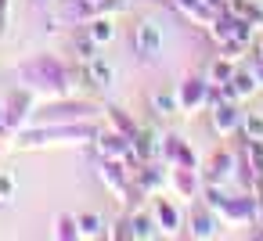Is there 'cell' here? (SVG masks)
Instances as JSON below:
<instances>
[{"label":"cell","mask_w":263,"mask_h":241,"mask_svg":"<svg viewBox=\"0 0 263 241\" xmlns=\"http://www.w3.org/2000/svg\"><path fill=\"white\" fill-rule=\"evenodd\" d=\"M252 54H256V62H263V40H256V44H252Z\"/></svg>","instance_id":"obj_34"},{"label":"cell","mask_w":263,"mask_h":241,"mask_svg":"<svg viewBox=\"0 0 263 241\" xmlns=\"http://www.w3.org/2000/svg\"><path fill=\"white\" fill-rule=\"evenodd\" d=\"M231 83H234V90H238V101H241V97H249V94L256 90V76H252V69H249V72H234V76H231Z\"/></svg>","instance_id":"obj_31"},{"label":"cell","mask_w":263,"mask_h":241,"mask_svg":"<svg viewBox=\"0 0 263 241\" xmlns=\"http://www.w3.org/2000/svg\"><path fill=\"white\" fill-rule=\"evenodd\" d=\"M134 47H137V58L141 62H155L162 54V29L155 22H141L134 29Z\"/></svg>","instance_id":"obj_8"},{"label":"cell","mask_w":263,"mask_h":241,"mask_svg":"<svg viewBox=\"0 0 263 241\" xmlns=\"http://www.w3.org/2000/svg\"><path fill=\"white\" fill-rule=\"evenodd\" d=\"M152 212H155V223H159V234H177L180 227H184V216H180V209L170 202V198H155V205H152Z\"/></svg>","instance_id":"obj_14"},{"label":"cell","mask_w":263,"mask_h":241,"mask_svg":"<svg viewBox=\"0 0 263 241\" xmlns=\"http://www.w3.org/2000/svg\"><path fill=\"white\" fill-rule=\"evenodd\" d=\"M241 137L263 140V112H241Z\"/></svg>","instance_id":"obj_25"},{"label":"cell","mask_w":263,"mask_h":241,"mask_svg":"<svg viewBox=\"0 0 263 241\" xmlns=\"http://www.w3.org/2000/svg\"><path fill=\"white\" fill-rule=\"evenodd\" d=\"M83 72H87V83H90V87H98V90H108V87H112V79H116V65H112V62H105L101 54H98V58H90V62L83 65Z\"/></svg>","instance_id":"obj_17"},{"label":"cell","mask_w":263,"mask_h":241,"mask_svg":"<svg viewBox=\"0 0 263 241\" xmlns=\"http://www.w3.org/2000/svg\"><path fill=\"white\" fill-rule=\"evenodd\" d=\"M209 123H213V133L216 137H231L241 130V108L238 101H220L209 108Z\"/></svg>","instance_id":"obj_7"},{"label":"cell","mask_w":263,"mask_h":241,"mask_svg":"<svg viewBox=\"0 0 263 241\" xmlns=\"http://www.w3.org/2000/svg\"><path fill=\"white\" fill-rule=\"evenodd\" d=\"M187 227H191V237H216V212L202 205L187 216Z\"/></svg>","instance_id":"obj_19"},{"label":"cell","mask_w":263,"mask_h":241,"mask_svg":"<svg viewBox=\"0 0 263 241\" xmlns=\"http://www.w3.org/2000/svg\"><path fill=\"white\" fill-rule=\"evenodd\" d=\"M98 173H101L105 187L119 194V202H130V194L137 191V184H134V169H130L123 158H101V169H98Z\"/></svg>","instance_id":"obj_4"},{"label":"cell","mask_w":263,"mask_h":241,"mask_svg":"<svg viewBox=\"0 0 263 241\" xmlns=\"http://www.w3.org/2000/svg\"><path fill=\"white\" fill-rule=\"evenodd\" d=\"M220 219H227V223H234V227H241V223H252L256 219V198L252 194H238V198H223L216 209H213Z\"/></svg>","instance_id":"obj_6"},{"label":"cell","mask_w":263,"mask_h":241,"mask_svg":"<svg viewBox=\"0 0 263 241\" xmlns=\"http://www.w3.org/2000/svg\"><path fill=\"white\" fill-rule=\"evenodd\" d=\"M87 33H90V40H94L98 47H105V44H112L116 26H112V18H108V15H94V18L87 22Z\"/></svg>","instance_id":"obj_20"},{"label":"cell","mask_w":263,"mask_h":241,"mask_svg":"<svg viewBox=\"0 0 263 241\" xmlns=\"http://www.w3.org/2000/svg\"><path fill=\"white\" fill-rule=\"evenodd\" d=\"M72 47H76V58H80L83 65H87L90 58H98V44L90 40V33H83V36H76V44H72Z\"/></svg>","instance_id":"obj_30"},{"label":"cell","mask_w":263,"mask_h":241,"mask_svg":"<svg viewBox=\"0 0 263 241\" xmlns=\"http://www.w3.org/2000/svg\"><path fill=\"white\" fill-rule=\"evenodd\" d=\"M54 234H58L62 241H76V237H80V223H76V216H72V212H62V216L54 219Z\"/></svg>","instance_id":"obj_28"},{"label":"cell","mask_w":263,"mask_h":241,"mask_svg":"<svg viewBox=\"0 0 263 241\" xmlns=\"http://www.w3.org/2000/svg\"><path fill=\"white\" fill-rule=\"evenodd\" d=\"M152 108H155L159 115H177V112H180V101H177V94L159 90V94H152Z\"/></svg>","instance_id":"obj_27"},{"label":"cell","mask_w":263,"mask_h":241,"mask_svg":"<svg viewBox=\"0 0 263 241\" xmlns=\"http://www.w3.org/2000/svg\"><path fill=\"white\" fill-rule=\"evenodd\" d=\"M252 76H256V87H263V62H256V69H252Z\"/></svg>","instance_id":"obj_33"},{"label":"cell","mask_w":263,"mask_h":241,"mask_svg":"<svg viewBox=\"0 0 263 241\" xmlns=\"http://www.w3.org/2000/svg\"><path fill=\"white\" fill-rule=\"evenodd\" d=\"M173 8L180 15H187L191 22H198V26H209L216 18V8L209 4V0H173Z\"/></svg>","instance_id":"obj_18"},{"label":"cell","mask_w":263,"mask_h":241,"mask_svg":"<svg viewBox=\"0 0 263 241\" xmlns=\"http://www.w3.org/2000/svg\"><path fill=\"white\" fill-rule=\"evenodd\" d=\"M170 187L184 202L198 198V169H191V166H170Z\"/></svg>","instance_id":"obj_10"},{"label":"cell","mask_w":263,"mask_h":241,"mask_svg":"<svg viewBox=\"0 0 263 241\" xmlns=\"http://www.w3.org/2000/svg\"><path fill=\"white\" fill-rule=\"evenodd\" d=\"M18 79L26 83V90H47V94H58V97H65L69 87H72V72L51 54H36V58L22 62Z\"/></svg>","instance_id":"obj_2"},{"label":"cell","mask_w":263,"mask_h":241,"mask_svg":"<svg viewBox=\"0 0 263 241\" xmlns=\"http://www.w3.org/2000/svg\"><path fill=\"white\" fill-rule=\"evenodd\" d=\"M105 115H108V126H112V130H119V133H126V137L134 140V133H137V123H134V119H130L123 108H108Z\"/></svg>","instance_id":"obj_26"},{"label":"cell","mask_w":263,"mask_h":241,"mask_svg":"<svg viewBox=\"0 0 263 241\" xmlns=\"http://www.w3.org/2000/svg\"><path fill=\"white\" fill-rule=\"evenodd\" d=\"M98 126L87 123H33L18 130V144L22 148H47V144H83V140H98Z\"/></svg>","instance_id":"obj_1"},{"label":"cell","mask_w":263,"mask_h":241,"mask_svg":"<svg viewBox=\"0 0 263 241\" xmlns=\"http://www.w3.org/2000/svg\"><path fill=\"white\" fill-rule=\"evenodd\" d=\"M234 72H238V69H234V62H227V58L220 54V58H216V62L209 65V72H205V79H209L213 87H220V83H227V79H231Z\"/></svg>","instance_id":"obj_22"},{"label":"cell","mask_w":263,"mask_h":241,"mask_svg":"<svg viewBox=\"0 0 263 241\" xmlns=\"http://www.w3.org/2000/svg\"><path fill=\"white\" fill-rule=\"evenodd\" d=\"M130 230H134V237H155V234H159L155 212H152V216H148V212H137V216H130Z\"/></svg>","instance_id":"obj_24"},{"label":"cell","mask_w":263,"mask_h":241,"mask_svg":"<svg viewBox=\"0 0 263 241\" xmlns=\"http://www.w3.org/2000/svg\"><path fill=\"white\" fill-rule=\"evenodd\" d=\"M29 108H33L29 90H15V94L8 97V105H4V123H8V130H18V126L29 119Z\"/></svg>","instance_id":"obj_13"},{"label":"cell","mask_w":263,"mask_h":241,"mask_svg":"<svg viewBox=\"0 0 263 241\" xmlns=\"http://www.w3.org/2000/svg\"><path fill=\"white\" fill-rule=\"evenodd\" d=\"M134 155L141 162H155L162 155V137L152 126H137V133H134Z\"/></svg>","instance_id":"obj_11"},{"label":"cell","mask_w":263,"mask_h":241,"mask_svg":"<svg viewBox=\"0 0 263 241\" xmlns=\"http://www.w3.org/2000/svg\"><path fill=\"white\" fill-rule=\"evenodd\" d=\"M134 184L141 194H162L170 187V173L159 169L155 162H141V169H134Z\"/></svg>","instance_id":"obj_9"},{"label":"cell","mask_w":263,"mask_h":241,"mask_svg":"<svg viewBox=\"0 0 263 241\" xmlns=\"http://www.w3.org/2000/svg\"><path fill=\"white\" fill-rule=\"evenodd\" d=\"M90 115H94V105L62 97V101H51L47 108L33 112V123H87Z\"/></svg>","instance_id":"obj_3"},{"label":"cell","mask_w":263,"mask_h":241,"mask_svg":"<svg viewBox=\"0 0 263 241\" xmlns=\"http://www.w3.org/2000/svg\"><path fill=\"white\" fill-rule=\"evenodd\" d=\"M241 162L249 166L252 176H263V140H245V148H241Z\"/></svg>","instance_id":"obj_21"},{"label":"cell","mask_w":263,"mask_h":241,"mask_svg":"<svg viewBox=\"0 0 263 241\" xmlns=\"http://www.w3.org/2000/svg\"><path fill=\"white\" fill-rule=\"evenodd\" d=\"M209 90H213V83L209 79H198V76H187L180 87H177V101H180V112L184 115H191V112H198V108H209Z\"/></svg>","instance_id":"obj_5"},{"label":"cell","mask_w":263,"mask_h":241,"mask_svg":"<svg viewBox=\"0 0 263 241\" xmlns=\"http://www.w3.org/2000/svg\"><path fill=\"white\" fill-rule=\"evenodd\" d=\"M76 223H80V237H105V223L98 212H80Z\"/></svg>","instance_id":"obj_23"},{"label":"cell","mask_w":263,"mask_h":241,"mask_svg":"<svg viewBox=\"0 0 263 241\" xmlns=\"http://www.w3.org/2000/svg\"><path fill=\"white\" fill-rule=\"evenodd\" d=\"M15 198V180L8 173H0V202H11Z\"/></svg>","instance_id":"obj_32"},{"label":"cell","mask_w":263,"mask_h":241,"mask_svg":"<svg viewBox=\"0 0 263 241\" xmlns=\"http://www.w3.org/2000/svg\"><path fill=\"white\" fill-rule=\"evenodd\" d=\"M245 51H252V44H249V40H241V36H231V40H223V44H220V54H223L227 62H238Z\"/></svg>","instance_id":"obj_29"},{"label":"cell","mask_w":263,"mask_h":241,"mask_svg":"<svg viewBox=\"0 0 263 241\" xmlns=\"http://www.w3.org/2000/svg\"><path fill=\"white\" fill-rule=\"evenodd\" d=\"M234 166H238V158L231 155V151H216L213 158H209V169H205V184H227L231 176H234Z\"/></svg>","instance_id":"obj_16"},{"label":"cell","mask_w":263,"mask_h":241,"mask_svg":"<svg viewBox=\"0 0 263 241\" xmlns=\"http://www.w3.org/2000/svg\"><path fill=\"white\" fill-rule=\"evenodd\" d=\"M162 155H166V162H170V166H191V169H198L195 151H191V148H187V140H184V137H177V133L162 137Z\"/></svg>","instance_id":"obj_12"},{"label":"cell","mask_w":263,"mask_h":241,"mask_svg":"<svg viewBox=\"0 0 263 241\" xmlns=\"http://www.w3.org/2000/svg\"><path fill=\"white\" fill-rule=\"evenodd\" d=\"M238 26H241V15H234L231 8H223V11H216V18H213L205 29H209V36H213L216 44H223V40L238 36Z\"/></svg>","instance_id":"obj_15"}]
</instances>
